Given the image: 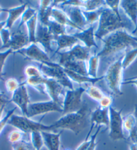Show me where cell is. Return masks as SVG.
<instances>
[{"instance_id": "1", "label": "cell", "mask_w": 137, "mask_h": 150, "mask_svg": "<svg viewBox=\"0 0 137 150\" xmlns=\"http://www.w3.org/2000/svg\"><path fill=\"white\" fill-rule=\"evenodd\" d=\"M102 40L104 46L101 51L96 53L100 59L109 58L130 48L137 47L135 36L130 35L125 29H120L112 33Z\"/></svg>"}, {"instance_id": "2", "label": "cell", "mask_w": 137, "mask_h": 150, "mask_svg": "<svg viewBox=\"0 0 137 150\" xmlns=\"http://www.w3.org/2000/svg\"><path fill=\"white\" fill-rule=\"evenodd\" d=\"M91 108L87 102H83L79 110L63 115L59 120L50 125L51 131L62 129L71 131L75 135H79L86 129L90 122Z\"/></svg>"}, {"instance_id": "3", "label": "cell", "mask_w": 137, "mask_h": 150, "mask_svg": "<svg viewBox=\"0 0 137 150\" xmlns=\"http://www.w3.org/2000/svg\"><path fill=\"white\" fill-rule=\"evenodd\" d=\"M98 22L99 24L95 32V36L100 40L116 30L125 29L126 25L122 18H118L108 7L103 8Z\"/></svg>"}, {"instance_id": "4", "label": "cell", "mask_w": 137, "mask_h": 150, "mask_svg": "<svg viewBox=\"0 0 137 150\" xmlns=\"http://www.w3.org/2000/svg\"><path fill=\"white\" fill-rule=\"evenodd\" d=\"M123 56H121L118 60L114 61L109 65L105 74L104 79L109 90L116 96H122L123 92L121 90V86L123 82V73L122 62Z\"/></svg>"}, {"instance_id": "5", "label": "cell", "mask_w": 137, "mask_h": 150, "mask_svg": "<svg viewBox=\"0 0 137 150\" xmlns=\"http://www.w3.org/2000/svg\"><path fill=\"white\" fill-rule=\"evenodd\" d=\"M39 69L43 76L47 78L54 79L67 90H73L72 81L65 74L63 67L58 63H52L51 65L40 63Z\"/></svg>"}, {"instance_id": "6", "label": "cell", "mask_w": 137, "mask_h": 150, "mask_svg": "<svg viewBox=\"0 0 137 150\" xmlns=\"http://www.w3.org/2000/svg\"><path fill=\"white\" fill-rule=\"evenodd\" d=\"M8 124L17 128L18 130L26 133H30L34 131H51L50 125H46L40 121H34L31 119L13 114L9 120Z\"/></svg>"}, {"instance_id": "7", "label": "cell", "mask_w": 137, "mask_h": 150, "mask_svg": "<svg viewBox=\"0 0 137 150\" xmlns=\"http://www.w3.org/2000/svg\"><path fill=\"white\" fill-rule=\"evenodd\" d=\"M85 93V89L82 86L73 90H67L63 102V112L66 115L79 110L83 106L82 95Z\"/></svg>"}, {"instance_id": "8", "label": "cell", "mask_w": 137, "mask_h": 150, "mask_svg": "<svg viewBox=\"0 0 137 150\" xmlns=\"http://www.w3.org/2000/svg\"><path fill=\"white\" fill-rule=\"evenodd\" d=\"M122 109L116 110L112 106L109 108V137L112 141L126 140L123 132V118L122 117Z\"/></svg>"}, {"instance_id": "9", "label": "cell", "mask_w": 137, "mask_h": 150, "mask_svg": "<svg viewBox=\"0 0 137 150\" xmlns=\"http://www.w3.org/2000/svg\"><path fill=\"white\" fill-rule=\"evenodd\" d=\"M53 112L62 113L63 107L52 100L30 102L28 106L26 117L32 119L36 116Z\"/></svg>"}, {"instance_id": "10", "label": "cell", "mask_w": 137, "mask_h": 150, "mask_svg": "<svg viewBox=\"0 0 137 150\" xmlns=\"http://www.w3.org/2000/svg\"><path fill=\"white\" fill-rule=\"evenodd\" d=\"M28 59L36 61L38 63L51 65L52 61L47 53L36 43H31L28 46L16 52Z\"/></svg>"}, {"instance_id": "11", "label": "cell", "mask_w": 137, "mask_h": 150, "mask_svg": "<svg viewBox=\"0 0 137 150\" xmlns=\"http://www.w3.org/2000/svg\"><path fill=\"white\" fill-rule=\"evenodd\" d=\"M59 54L60 55V59L58 63L60 65L68 61H86L91 57L90 49L79 44L75 45L67 51L59 53Z\"/></svg>"}, {"instance_id": "12", "label": "cell", "mask_w": 137, "mask_h": 150, "mask_svg": "<svg viewBox=\"0 0 137 150\" xmlns=\"http://www.w3.org/2000/svg\"><path fill=\"white\" fill-rule=\"evenodd\" d=\"M46 94L49 95L51 100L56 102L63 107V102L65 96V88L54 79L46 78L44 82Z\"/></svg>"}, {"instance_id": "13", "label": "cell", "mask_w": 137, "mask_h": 150, "mask_svg": "<svg viewBox=\"0 0 137 150\" xmlns=\"http://www.w3.org/2000/svg\"><path fill=\"white\" fill-rule=\"evenodd\" d=\"M55 41V37L52 35L49 28L39 22L38 23L36 33V43L40 44L46 53L53 52L52 43Z\"/></svg>"}, {"instance_id": "14", "label": "cell", "mask_w": 137, "mask_h": 150, "mask_svg": "<svg viewBox=\"0 0 137 150\" xmlns=\"http://www.w3.org/2000/svg\"><path fill=\"white\" fill-rule=\"evenodd\" d=\"M10 102H13L17 108L18 107L21 110L23 116L26 117L28 106L30 102L26 85L24 82L21 83L20 87L14 92H13Z\"/></svg>"}, {"instance_id": "15", "label": "cell", "mask_w": 137, "mask_h": 150, "mask_svg": "<svg viewBox=\"0 0 137 150\" xmlns=\"http://www.w3.org/2000/svg\"><path fill=\"white\" fill-rule=\"evenodd\" d=\"M30 45L28 33L23 30L22 28H18L16 30L11 33L10 40L6 48L11 49L16 53L18 51L25 48Z\"/></svg>"}, {"instance_id": "16", "label": "cell", "mask_w": 137, "mask_h": 150, "mask_svg": "<svg viewBox=\"0 0 137 150\" xmlns=\"http://www.w3.org/2000/svg\"><path fill=\"white\" fill-rule=\"evenodd\" d=\"M67 16L68 19L75 26L83 31L86 26H88L86 20L82 12V9L78 6H67L61 8Z\"/></svg>"}, {"instance_id": "17", "label": "cell", "mask_w": 137, "mask_h": 150, "mask_svg": "<svg viewBox=\"0 0 137 150\" xmlns=\"http://www.w3.org/2000/svg\"><path fill=\"white\" fill-rule=\"evenodd\" d=\"M91 129L88 134L90 136L93 129L95 127H101L104 125L107 129L109 128V108H102L100 106L91 112L90 117Z\"/></svg>"}, {"instance_id": "18", "label": "cell", "mask_w": 137, "mask_h": 150, "mask_svg": "<svg viewBox=\"0 0 137 150\" xmlns=\"http://www.w3.org/2000/svg\"><path fill=\"white\" fill-rule=\"evenodd\" d=\"M75 37H76L79 41H81L84 44V46L91 49V47L98 48L95 40V31L94 26L91 25L88 28H85L83 31L78 32L73 34Z\"/></svg>"}, {"instance_id": "19", "label": "cell", "mask_w": 137, "mask_h": 150, "mask_svg": "<svg viewBox=\"0 0 137 150\" xmlns=\"http://www.w3.org/2000/svg\"><path fill=\"white\" fill-rule=\"evenodd\" d=\"M29 6L30 4L27 3L26 1H25L16 7H13V8L8 9L6 8V12L8 13V17L6 20V24L5 28L10 30L12 28L15 22L20 18H21L23 13L24 12V11L26 10V8Z\"/></svg>"}, {"instance_id": "20", "label": "cell", "mask_w": 137, "mask_h": 150, "mask_svg": "<svg viewBox=\"0 0 137 150\" xmlns=\"http://www.w3.org/2000/svg\"><path fill=\"white\" fill-rule=\"evenodd\" d=\"M56 42V49L54 51V54H57L61 51L65 49H71L75 45L78 44L79 40L73 35L65 34L55 38Z\"/></svg>"}, {"instance_id": "21", "label": "cell", "mask_w": 137, "mask_h": 150, "mask_svg": "<svg viewBox=\"0 0 137 150\" xmlns=\"http://www.w3.org/2000/svg\"><path fill=\"white\" fill-rule=\"evenodd\" d=\"M62 131L59 133L52 131H41L44 145L49 150H60L61 135Z\"/></svg>"}, {"instance_id": "22", "label": "cell", "mask_w": 137, "mask_h": 150, "mask_svg": "<svg viewBox=\"0 0 137 150\" xmlns=\"http://www.w3.org/2000/svg\"><path fill=\"white\" fill-rule=\"evenodd\" d=\"M120 8L124 11L134 26L137 24V0L120 1Z\"/></svg>"}, {"instance_id": "23", "label": "cell", "mask_w": 137, "mask_h": 150, "mask_svg": "<svg viewBox=\"0 0 137 150\" xmlns=\"http://www.w3.org/2000/svg\"><path fill=\"white\" fill-rule=\"evenodd\" d=\"M51 18L57 23L63 25L64 26L71 27V28L77 30L79 32L82 31L80 30L78 27L75 26L73 23H72L71 21L68 19L67 16L66 15V13L63 12L62 9L57 8L56 6L53 7L52 10Z\"/></svg>"}, {"instance_id": "24", "label": "cell", "mask_w": 137, "mask_h": 150, "mask_svg": "<svg viewBox=\"0 0 137 150\" xmlns=\"http://www.w3.org/2000/svg\"><path fill=\"white\" fill-rule=\"evenodd\" d=\"M64 71H65V74L67 75L68 78L71 79V81H74V82L79 84H93L94 85V83H97V81L104 79V76L96 78H92L89 76H85L77 74V73H75L66 69H64Z\"/></svg>"}, {"instance_id": "25", "label": "cell", "mask_w": 137, "mask_h": 150, "mask_svg": "<svg viewBox=\"0 0 137 150\" xmlns=\"http://www.w3.org/2000/svg\"><path fill=\"white\" fill-rule=\"evenodd\" d=\"M64 69L70 70L77 74L88 76V67L86 65V61H68L62 65H61Z\"/></svg>"}, {"instance_id": "26", "label": "cell", "mask_w": 137, "mask_h": 150, "mask_svg": "<svg viewBox=\"0 0 137 150\" xmlns=\"http://www.w3.org/2000/svg\"><path fill=\"white\" fill-rule=\"evenodd\" d=\"M38 23V13L37 12L34 16L26 23L28 33L29 43H36V33Z\"/></svg>"}, {"instance_id": "27", "label": "cell", "mask_w": 137, "mask_h": 150, "mask_svg": "<svg viewBox=\"0 0 137 150\" xmlns=\"http://www.w3.org/2000/svg\"><path fill=\"white\" fill-rule=\"evenodd\" d=\"M100 58L97 55V54H94L91 55L88 60V75L89 77L92 78H97L98 67H99Z\"/></svg>"}, {"instance_id": "28", "label": "cell", "mask_w": 137, "mask_h": 150, "mask_svg": "<svg viewBox=\"0 0 137 150\" xmlns=\"http://www.w3.org/2000/svg\"><path fill=\"white\" fill-rule=\"evenodd\" d=\"M85 89L87 95L93 100L98 102L105 96V94L102 92V90L93 84H89L88 86H86Z\"/></svg>"}, {"instance_id": "29", "label": "cell", "mask_w": 137, "mask_h": 150, "mask_svg": "<svg viewBox=\"0 0 137 150\" xmlns=\"http://www.w3.org/2000/svg\"><path fill=\"white\" fill-rule=\"evenodd\" d=\"M46 26H47L49 28L50 32H51L52 35L55 38L59 36L67 34V31H66V27L60 24L57 23L51 17L49 23L47 24Z\"/></svg>"}, {"instance_id": "30", "label": "cell", "mask_w": 137, "mask_h": 150, "mask_svg": "<svg viewBox=\"0 0 137 150\" xmlns=\"http://www.w3.org/2000/svg\"><path fill=\"white\" fill-rule=\"evenodd\" d=\"M137 57V47L134 49H129L125 51L124 55L123 56V59L122 62V67L124 70L127 69L128 67L133 63V62Z\"/></svg>"}, {"instance_id": "31", "label": "cell", "mask_w": 137, "mask_h": 150, "mask_svg": "<svg viewBox=\"0 0 137 150\" xmlns=\"http://www.w3.org/2000/svg\"><path fill=\"white\" fill-rule=\"evenodd\" d=\"M104 7H103L102 8L98 9L96 10L93 11H85L82 10V12H83V14L85 17L87 23L88 25H93L95 22L97 21H99L100 17L101 16V13L102 12L103 8Z\"/></svg>"}, {"instance_id": "32", "label": "cell", "mask_w": 137, "mask_h": 150, "mask_svg": "<svg viewBox=\"0 0 137 150\" xmlns=\"http://www.w3.org/2000/svg\"><path fill=\"white\" fill-rule=\"evenodd\" d=\"M30 143L36 150H40L44 145L42 133L40 131H34L30 133Z\"/></svg>"}, {"instance_id": "33", "label": "cell", "mask_w": 137, "mask_h": 150, "mask_svg": "<svg viewBox=\"0 0 137 150\" xmlns=\"http://www.w3.org/2000/svg\"><path fill=\"white\" fill-rule=\"evenodd\" d=\"M106 6L105 1L103 0H90L83 1L81 9L85 11H93L102 8Z\"/></svg>"}, {"instance_id": "34", "label": "cell", "mask_w": 137, "mask_h": 150, "mask_svg": "<svg viewBox=\"0 0 137 150\" xmlns=\"http://www.w3.org/2000/svg\"><path fill=\"white\" fill-rule=\"evenodd\" d=\"M38 12V11L36 10L35 8H32L31 6H28L26 8V10L24 11V12L23 13L22 16H21V20H20V22L19 26H18V28H21L24 24H26L27 22L29 20H30L36 13Z\"/></svg>"}, {"instance_id": "35", "label": "cell", "mask_w": 137, "mask_h": 150, "mask_svg": "<svg viewBox=\"0 0 137 150\" xmlns=\"http://www.w3.org/2000/svg\"><path fill=\"white\" fill-rule=\"evenodd\" d=\"M136 124V117L134 113L126 116L123 119V129L128 132L131 133L133 130Z\"/></svg>"}, {"instance_id": "36", "label": "cell", "mask_w": 137, "mask_h": 150, "mask_svg": "<svg viewBox=\"0 0 137 150\" xmlns=\"http://www.w3.org/2000/svg\"><path fill=\"white\" fill-rule=\"evenodd\" d=\"M105 4H106V6L110 9L118 18H122L119 10L120 4V0H112V1H110V0H106V1H105Z\"/></svg>"}, {"instance_id": "37", "label": "cell", "mask_w": 137, "mask_h": 150, "mask_svg": "<svg viewBox=\"0 0 137 150\" xmlns=\"http://www.w3.org/2000/svg\"><path fill=\"white\" fill-rule=\"evenodd\" d=\"M24 134V133L22 132L20 130H13L9 133L8 139L11 144H16V143H18L23 140Z\"/></svg>"}, {"instance_id": "38", "label": "cell", "mask_w": 137, "mask_h": 150, "mask_svg": "<svg viewBox=\"0 0 137 150\" xmlns=\"http://www.w3.org/2000/svg\"><path fill=\"white\" fill-rule=\"evenodd\" d=\"M42 74L39 67H37L35 65H28L24 69V75L26 78L40 76Z\"/></svg>"}, {"instance_id": "39", "label": "cell", "mask_w": 137, "mask_h": 150, "mask_svg": "<svg viewBox=\"0 0 137 150\" xmlns=\"http://www.w3.org/2000/svg\"><path fill=\"white\" fill-rule=\"evenodd\" d=\"M13 150H36L30 142H28L24 139L20 142L12 144Z\"/></svg>"}, {"instance_id": "40", "label": "cell", "mask_w": 137, "mask_h": 150, "mask_svg": "<svg viewBox=\"0 0 137 150\" xmlns=\"http://www.w3.org/2000/svg\"><path fill=\"white\" fill-rule=\"evenodd\" d=\"M5 85L7 91L8 92L13 93L20 87L21 83L16 78H9L6 81Z\"/></svg>"}, {"instance_id": "41", "label": "cell", "mask_w": 137, "mask_h": 150, "mask_svg": "<svg viewBox=\"0 0 137 150\" xmlns=\"http://www.w3.org/2000/svg\"><path fill=\"white\" fill-rule=\"evenodd\" d=\"M0 36H1V39L2 42L1 49L6 48L9 42H10V30H9V29L6 28H4L1 31H0Z\"/></svg>"}, {"instance_id": "42", "label": "cell", "mask_w": 137, "mask_h": 150, "mask_svg": "<svg viewBox=\"0 0 137 150\" xmlns=\"http://www.w3.org/2000/svg\"><path fill=\"white\" fill-rule=\"evenodd\" d=\"M134 115L136 117V124L134 126L133 130L131 133H129V139L131 142V144H137V104L134 106Z\"/></svg>"}, {"instance_id": "43", "label": "cell", "mask_w": 137, "mask_h": 150, "mask_svg": "<svg viewBox=\"0 0 137 150\" xmlns=\"http://www.w3.org/2000/svg\"><path fill=\"white\" fill-rule=\"evenodd\" d=\"M16 109H17V107L16 106V107L12 108L11 110H9L8 112H7V114L5 117L0 120V134H1L2 131H3L4 128H5V127L6 126V125L8 124L9 120H10L11 116L14 114V112Z\"/></svg>"}, {"instance_id": "44", "label": "cell", "mask_w": 137, "mask_h": 150, "mask_svg": "<svg viewBox=\"0 0 137 150\" xmlns=\"http://www.w3.org/2000/svg\"><path fill=\"white\" fill-rule=\"evenodd\" d=\"M13 53V51L11 49H7L6 51L0 52V73H3V69L7 58Z\"/></svg>"}, {"instance_id": "45", "label": "cell", "mask_w": 137, "mask_h": 150, "mask_svg": "<svg viewBox=\"0 0 137 150\" xmlns=\"http://www.w3.org/2000/svg\"><path fill=\"white\" fill-rule=\"evenodd\" d=\"M113 103V98L112 97L109 96V95H106L102 98L101 100L99 102L100 107L102 108H109L112 106V104Z\"/></svg>"}, {"instance_id": "46", "label": "cell", "mask_w": 137, "mask_h": 150, "mask_svg": "<svg viewBox=\"0 0 137 150\" xmlns=\"http://www.w3.org/2000/svg\"><path fill=\"white\" fill-rule=\"evenodd\" d=\"M100 129H101V127H97V129L95 133L91 136L90 137V144L89 145V146L86 150H95V147L97 146V143H96V139L97 137L98 134H99Z\"/></svg>"}, {"instance_id": "47", "label": "cell", "mask_w": 137, "mask_h": 150, "mask_svg": "<svg viewBox=\"0 0 137 150\" xmlns=\"http://www.w3.org/2000/svg\"><path fill=\"white\" fill-rule=\"evenodd\" d=\"M129 84L134 85L137 87V78L136 79L129 78L126 79L124 81H123L122 82V85H129Z\"/></svg>"}, {"instance_id": "48", "label": "cell", "mask_w": 137, "mask_h": 150, "mask_svg": "<svg viewBox=\"0 0 137 150\" xmlns=\"http://www.w3.org/2000/svg\"><path fill=\"white\" fill-rule=\"evenodd\" d=\"M5 107H6V104L5 105L2 106L1 108H0V120H1L2 119V116H3V113H4V109H5Z\"/></svg>"}, {"instance_id": "49", "label": "cell", "mask_w": 137, "mask_h": 150, "mask_svg": "<svg viewBox=\"0 0 137 150\" xmlns=\"http://www.w3.org/2000/svg\"><path fill=\"white\" fill-rule=\"evenodd\" d=\"M130 150H137V144H131L130 145Z\"/></svg>"}, {"instance_id": "50", "label": "cell", "mask_w": 137, "mask_h": 150, "mask_svg": "<svg viewBox=\"0 0 137 150\" xmlns=\"http://www.w3.org/2000/svg\"><path fill=\"white\" fill-rule=\"evenodd\" d=\"M6 24V21L0 22V31H1L4 28H5Z\"/></svg>"}, {"instance_id": "51", "label": "cell", "mask_w": 137, "mask_h": 150, "mask_svg": "<svg viewBox=\"0 0 137 150\" xmlns=\"http://www.w3.org/2000/svg\"><path fill=\"white\" fill-rule=\"evenodd\" d=\"M3 97H4V93L1 92H0V100L2 101V102H6L5 100L4 99Z\"/></svg>"}, {"instance_id": "52", "label": "cell", "mask_w": 137, "mask_h": 150, "mask_svg": "<svg viewBox=\"0 0 137 150\" xmlns=\"http://www.w3.org/2000/svg\"><path fill=\"white\" fill-rule=\"evenodd\" d=\"M137 33V24L135 26V28H134V29L133 30V31L132 32V35H134V34Z\"/></svg>"}, {"instance_id": "53", "label": "cell", "mask_w": 137, "mask_h": 150, "mask_svg": "<svg viewBox=\"0 0 137 150\" xmlns=\"http://www.w3.org/2000/svg\"><path fill=\"white\" fill-rule=\"evenodd\" d=\"M6 104V102H2V101L0 100V108H1L2 106L5 105Z\"/></svg>"}, {"instance_id": "54", "label": "cell", "mask_w": 137, "mask_h": 150, "mask_svg": "<svg viewBox=\"0 0 137 150\" xmlns=\"http://www.w3.org/2000/svg\"><path fill=\"white\" fill-rule=\"evenodd\" d=\"M2 12H6V8H2L0 7V13Z\"/></svg>"}, {"instance_id": "55", "label": "cell", "mask_w": 137, "mask_h": 150, "mask_svg": "<svg viewBox=\"0 0 137 150\" xmlns=\"http://www.w3.org/2000/svg\"><path fill=\"white\" fill-rule=\"evenodd\" d=\"M0 79H3V73H0Z\"/></svg>"}, {"instance_id": "56", "label": "cell", "mask_w": 137, "mask_h": 150, "mask_svg": "<svg viewBox=\"0 0 137 150\" xmlns=\"http://www.w3.org/2000/svg\"><path fill=\"white\" fill-rule=\"evenodd\" d=\"M135 40H136V42H137V36H135Z\"/></svg>"}, {"instance_id": "57", "label": "cell", "mask_w": 137, "mask_h": 150, "mask_svg": "<svg viewBox=\"0 0 137 150\" xmlns=\"http://www.w3.org/2000/svg\"><path fill=\"white\" fill-rule=\"evenodd\" d=\"M65 150H69V149H65Z\"/></svg>"}]
</instances>
